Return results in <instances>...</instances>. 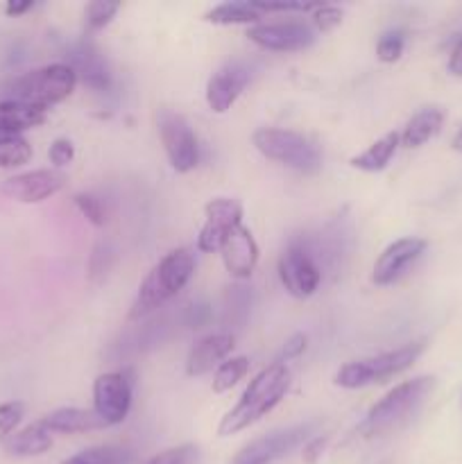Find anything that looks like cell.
I'll return each instance as SVG.
<instances>
[{
  "label": "cell",
  "instance_id": "1",
  "mask_svg": "<svg viewBox=\"0 0 462 464\" xmlns=\"http://www.w3.org/2000/svg\"><path fill=\"white\" fill-rule=\"evenodd\" d=\"M288 388V365L279 361L267 365L265 370L258 372V374L249 381V385L245 388L238 403L222 417L220 426H217V435H220V438H229V435L240 433V430L249 429L252 424L261 421L263 417L270 415V412L284 401Z\"/></svg>",
  "mask_w": 462,
  "mask_h": 464
},
{
  "label": "cell",
  "instance_id": "2",
  "mask_svg": "<svg viewBox=\"0 0 462 464\" xmlns=\"http://www.w3.org/2000/svg\"><path fill=\"white\" fill-rule=\"evenodd\" d=\"M193 272L195 256L190 249L179 247L166 254L139 285V293L130 308V320H140L177 297L193 279Z\"/></svg>",
  "mask_w": 462,
  "mask_h": 464
},
{
  "label": "cell",
  "instance_id": "3",
  "mask_svg": "<svg viewBox=\"0 0 462 464\" xmlns=\"http://www.w3.org/2000/svg\"><path fill=\"white\" fill-rule=\"evenodd\" d=\"M433 388V376H417V379L397 385L379 403L370 408L362 424L358 426V433L362 438H380V435L397 430L419 411V406L426 401Z\"/></svg>",
  "mask_w": 462,
  "mask_h": 464
},
{
  "label": "cell",
  "instance_id": "4",
  "mask_svg": "<svg viewBox=\"0 0 462 464\" xmlns=\"http://www.w3.org/2000/svg\"><path fill=\"white\" fill-rule=\"evenodd\" d=\"M75 86L77 75L68 63H50L9 82L5 89V100L48 109L71 98Z\"/></svg>",
  "mask_w": 462,
  "mask_h": 464
},
{
  "label": "cell",
  "instance_id": "5",
  "mask_svg": "<svg viewBox=\"0 0 462 464\" xmlns=\"http://www.w3.org/2000/svg\"><path fill=\"white\" fill-rule=\"evenodd\" d=\"M424 340H417V343L403 344V347L379 353V356L347 362L335 374V385H340L344 390H358L374 383H385L388 379H392V376L401 374L408 367L415 365V361L424 353Z\"/></svg>",
  "mask_w": 462,
  "mask_h": 464
},
{
  "label": "cell",
  "instance_id": "6",
  "mask_svg": "<svg viewBox=\"0 0 462 464\" xmlns=\"http://www.w3.org/2000/svg\"><path fill=\"white\" fill-rule=\"evenodd\" d=\"M252 140L263 157L284 163L293 170L303 172V175H315V172L322 170L320 148L299 131L261 127V130L254 131Z\"/></svg>",
  "mask_w": 462,
  "mask_h": 464
},
{
  "label": "cell",
  "instance_id": "7",
  "mask_svg": "<svg viewBox=\"0 0 462 464\" xmlns=\"http://www.w3.org/2000/svg\"><path fill=\"white\" fill-rule=\"evenodd\" d=\"M315 421H306V424L270 430L267 435H261V438L245 444L229 464H274L281 458L290 456L299 444L306 442L313 430H315Z\"/></svg>",
  "mask_w": 462,
  "mask_h": 464
},
{
  "label": "cell",
  "instance_id": "8",
  "mask_svg": "<svg viewBox=\"0 0 462 464\" xmlns=\"http://www.w3.org/2000/svg\"><path fill=\"white\" fill-rule=\"evenodd\" d=\"M157 122L159 136H161L163 150H166L170 166L177 172H181V175L195 170L199 163V145L197 136H195L188 121L181 113L170 111V109H161Z\"/></svg>",
  "mask_w": 462,
  "mask_h": 464
},
{
  "label": "cell",
  "instance_id": "9",
  "mask_svg": "<svg viewBox=\"0 0 462 464\" xmlns=\"http://www.w3.org/2000/svg\"><path fill=\"white\" fill-rule=\"evenodd\" d=\"M247 39L254 45L270 53H299L317 41L315 27L303 21L258 23L247 30Z\"/></svg>",
  "mask_w": 462,
  "mask_h": 464
},
{
  "label": "cell",
  "instance_id": "10",
  "mask_svg": "<svg viewBox=\"0 0 462 464\" xmlns=\"http://www.w3.org/2000/svg\"><path fill=\"white\" fill-rule=\"evenodd\" d=\"M279 279L285 293L294 299H306L320 288L322 270L303 245L293 243L279 258Z\"/></svg>",
  "mask_w": 462,
  "mask_h": 464
},
{
  "label": "cell",
  "instance_id": "11",
  "mask_svg": "<svg viewBox=\"0 0 462 464\" xmlns=\"http://www.w3.org/2000/svg\"><path fill=\"white\" fill-rule=\"evenodd\" d=\"M131 408V381L125 372H109L93 381V411L107 426L127 420Z\"/></svg>",
  "mask_w": 462,
  "mask_h": 464
},
{
  "label": "cell",
  "instance_id": "12",
  "mask_svg": "<svg viewBox=\"0 0 462 464\" xmlns=\"http://www.w3.org/2000/svg\"><path fill=\"white\" fill-rule=\"evenodd\" d=\"M207 220L197 236V249L204 254L220 252L222 243L226 236L243 225V207L238 199L231 198H216L204 207Z\"/></svg>",
  "mask_w": 462,
  "mask_h": 464
},
{
  "label": "cell",
  "instance_id": "13",
  "mask_svg": "<svg viewBox=\"0 0 462 464\" xmlns=\"http://www.w3.org/2000/svg\"><path fill=\"white\" fill-rule=\"evenodd\" d=\"M426 243L424 238H415V236H408V238H399L394 243H390L388 247L380 252V256L376 258L374 272H371V281L376 285H392L424 256Z\"/></svg>",
  "mask_w": 462,
  "mask_h": 464
},
{
  "label": "cell",
  "instance_id": "14",
  "mask_svg": "<svg viewBox=\"0 0 462 464\" xmlns=\"http://www.w3.org/2000/svg\"><path fill=\"white\" fill-rule=\"evenodd\" d=\"M66 186V177L59 170H30L5 179L3 193L23 204H39L57 195Z\"/></svg>",
  "mask_w": 462,
  "mask_h": 464
},
{
  "label": "cell",
  "instance_id": "15",
  "mask_svg": "<svg viewBox=\"0 0 462 464\" xmlns=\"http://www.w3.org/2000/svg\"><path fill=\"white\" fill-rule=\"evenodd\" d=\"M252 80V71L247 63L231 62L222 66L220 71L213 72L207 84V104L213 113H226L240 98L245 86Z\"/></svg>",
  "mask_w": 462,
  "mask_h": 464
},
{
  "label": "cell",
  "instance_id": "16",
  "mask_svg": "<svg viewBox=\"0 0 462 464\" xmlns=\"http://www.w3.org/2000/svg\"><path fill=\"white\" fill-rule=\"evenodd\" d=\"M220 254L222 263H225L226 272L231 276H236V279H249L252 272L256 270L261 249H258V243L254 240L252 231L240 225L226 236L220 247Z\"/></svg>",
  "mask_w": 462,
  "mask_h": 464
},
{
  "label": "cell",
  "instance_id": "17",
  "mask_svg": "<svg viewBox=\"0 0 462 464\" xmlns=\"http://www.w3.org/2000/svg\"><path fill=\"white\" fill-rule=\"evenodd\" d=\"M68 66L75 71L77 80L84 86H89V89L107 91L111 86V72H109L107 62L100 54V50L91 45L89 41H82V44H77L71 50Z\"/></svg>",
  "mask_w": 462,
  "mask_h": 464
},
{
  "label": "cell",
  "instance_id": "18",
  "mask_svg": "<svg viewBox=\"0 0 462 464\" xmlns=\"http://www.w3.org/2000/svg\"><path fill=\"white\" fill-rule=\"evenodd\" d=\"M236 347V338L231 334H213L199 340L188 353L186 361V374L188 376H204L213 372V367L222 365Z\"/></svg>",
  "mask_w": 462,
  "mask_h": 464
},
{
  "label": "cell",
  "instance_id": "19",
  "mask_svg": "<svg viewBox=\"0 0 462 464\" xmlns=\"http://www.w3.org/2000/svg\"><path fill=\"white\" fill-rule=\"evenodd\" d=\"M50 435H80V433H91V430H102L109 429L95 411H84V408H59L53 411L50 415H45L39 421Z\"/></svg>",
  "mask_w": 462,
  "mask_h": 464
},
{
  "label": "cell",
  "instance_id": "20",
  "mask_svg": "<svg viewBox=\"0 0 462 464\" xmlns=\"http://www.w3.org/2000/svg\"><path fill=\"white\" fill-rule=\"evenodd\" d=\"M45 116H48V109L43 107L3 100L0 102V136H21V131L43 125Z\"/></svg>",
  "mask_w": 462,
  "mask_h": 464
},
{
  "label": "cell",
  "instance_id": "21",
  "mask_svg": "<svg viewBox=\"0 0 462 464\" xmlns=\"http://www.w3.org/2000/svg\"><path fill=\"white\" fill-rule=\"evenodd\" d=\"M444 125V111L438 107H424L406 122L401 136V145L408 150L421 148V145L428 143L433 136L439 134Z\"/></svg>",
  "mask_w": 462,
  "mask_h": 464
},
{
  "label": "cell",
  "instance_id": "22",
  "mask_svg": "<svg viewBox=\"0 0 462 464\" xmlns=\"http://www.w3.org/2000/svg\"><path fill=\"white\" fill-rule=\"evenodd\" d=\"M265 12L261 7V0H231V3L216 5L204 14V21L213 25H249V23H261Z\"/></svg>",
  "mask_w": 462,
  "mask_h": 464
},
{
  "label": "cell",
  "instance_id": "23",
  "mask_svg": "<svg viewBox=\"0 0 462 464\" xmlns=\"http://www.w3.org/2000/svg\"><path fill=\"white\" fill-rule=\"evenodd\" d=\"M3 447L9 456L16 458L43 456V453L50 451V447H53V435L36 421V424H30L25 426V429L9 435L3 442Z\"/></svg>",
  "mask_w": 462,
  "mask_h": 464
},
{
  "label": "cell",
  "instance_id": "24",
  "mask_svg": "<svg viewBox=\"0 0 462 464\" xmlns=\"http://www.w3.org/2000/svg\"><path fill=\"white\" fill-rule=\"evenodd\" d=\"M399 145H401V136H399V131H388V134L380 136L379 140H374L365 152L356 154L349 163H351V168H356V170L380 172L388 168L390 161H392Z\"/></svg>",
  "mask_w": 462,
  "mask_h": 464
},
{
  "label": "cell",
  "instance_id": "25",
  "mask_svg": "<svg viewBox=\"0 0 462 464\" xmlns=\"http://www.w3.org/2000/svg\"><path fill=\"white\" fill-rule=\"evenodd\" d=\"M249 311H252V293L245 285L234 284L226 288L225 302H222V324L229 329L226 334L234 335V331H240L247 324Z\"/></svg>",
  "mask_w": 462,
  "mask_h": 464
},
{
  "label": "cell",
  "instance_id": "26",
  "mask_svg": "<svg viewBox=\"0 0 462 464\" xmlns=\"http://www.w3.org/2000/svg\"><path fill=\"white\" fill-rule=\"evenodd\" d=\"M131 462V451L122 447H93L84 449V451L75 453L72 458L63 460L62 464H130Z\"/></svg>",
  "mask_w": 462,
  "mask_h": 464
},
{
  "label": "cell",
  "instance_id": "27",
  "mask_svg": "<svg viewBox=\"0 0 462 464\" xmlns=\"http://www.w3.org/2000/svg\"><path fill=\"white\" fill-rule=\"evenodd\" d=\"M247 372H249L247 356H236V358H229V361H225L220 367H217L216 376H213V392L216 394L229 392L238 381L245 379Z\"/></svg>",
  "mask_w": 462,
  "mask_h": 464
},
{
  "label": "cell",
  "instance_id": "28",
  "mask_svg": "<svg viewBox=\"0 0 462 464\" xmlns=\"http://www.w3.org/2000/svg\"><path fill=\"white\" fill-rule=\"evenodd\" d=\"M32 159V145L23 136H0V168H18Z\"/></svg>",
  "mask_w": 462,
  "mask_h": 464
},
{
  "label": "cell",
  "instance_id": "29",
  "mask_svg": "<svg viewBox=\"0 0 462 464\" xmlns=\"http://www.w3.org/2000/svg\"><path fill=\"white\" fill-rule=\"evenodd\" d=\"M118 9H120V5L118 3H109V0H93V3L86 5V12H84L86 27H89L91 32L102 30V27H107L109 23L113 21Z\"/></svg>",
  "mask_w": 462,
  "mask_h": 464
},
{
  "label": "cell",
  "instance_id": "30",
  "mask_svg": "<svg viewBox=\"0 0 462 464\" xmlns=\"http://www.w3.org/2000/svg\"><path fill=\"white\" fill-rule=\"evenodd\" d=\"M72 202H75V207L80 208L82 216H84L93 227L107 225V211H104L102 199H98L95 195L89 193H77L75 198H72Z\"/></svg>",
  "mask_w": 462,
  "mask_h": 464
},
{
  "label": "cell",
  "instance_id": "31",
  "mask_svg": "<svg viewBox=\"0 0 462 464\" xmlns=\"http://www.w3.org/2000/svg\"><path fill=\"white\" fill-rule=\"evenodd\" d=\"M403 45H406V36L401 30L385 32L376 45V57L383 63H394L403 54Z\"/></svg>",
  "mask_w": 462,
  "mask_h": 464
},
{
  "label": "cell",
  "instance_id": "32",
  "mask_svg": "<svg viewBox=\"0 0 462 464\" xmlns=\"http://www.w3.org/2000/svg\"><path fill=\"white\" fill-rule=\"evenodd\" d=\"M23 415H25V403L21 401H7L0 403V440H7L9 435L16 433V426L21 424Z\"/></svg>",
  "mask_w": 462,
  "mask_h": 464
},
{
  "label": "cell",
  "instance_id": "33",
  "mask_svg": "<svg viewBox=\"0 0 462 464\" xmlns=\"http://www.w3.org/2000/svg\"><path fill=\"white\" fill-rule=\"evenodd\" d=\"M195 458H197V449L193 444H181V447H172L157 453L145 464H193Z\"/></svg>",
  "mask_w": 462,
  "mask_h": 464
},
{
  "label": "cell",
  "instance_id": "34",
  "mask_svg": "<svg viewBox=\"0 0 462 464\" xmlns=\"http://www.w3.org/2000/svg\"><path fill=\"white\" fill-rule=\"evenodd\" d=\"M311 18L317 32H331L342 23V9L333 7V5H320Z\"/></svg>",
  "mask_w": 462,
  "mask_h": 464
},
{
  "label": "cell",
  "instance_id": "35",
  "mask_svg": "<svg viewBox=\"0 0 462 464\" xmlns=\"http://www.w3.org/2000/svg\"><path fill=\"white\" fill-rule=\"evenodd\" d=\"M48 157L54 168H63L72 161V157H75V148H72V143L68 139H57L50 145Z\"/></svg>",
  "mask_w": 462,
  "mask_h": 464
},
{
  "label": "cell",
  "instance_id": "36",
  "mask_svg": "<svg viewBox=\"0 0 462 464\" xmlns=\"http://www.w3.org/2000/svg\"><path fill=\"white\" fill-rule=\"evenodd\" d=\"M211 306H208L207 302H195L193 306H188V311H186L184 322L190 329H204V326L211 322Z\"/></svg>",
  "mask_w": 462,
  "mask_h": 464
},
{
  "label": "cell",
  "instance_id": "37",
  "mask_svg": "<svg viewBox=\"0 0 462 464\" xmlns=\"http://www.w3.org/2000/svg\"><path fill=\"white\" fill-rule=\"evenodd\" d=\"M306 343H308V338L303 334H294L293 338H288V343H285L284 349H281L279 362H288V361H294V358L302 356V353L306 352Z\"/></svg>",
  "mask_w": 462,
  "mask_h": 464
},
{
  "label": "cell",
  "instance_id": "38",
  "mask_svg": "<svg viewBox=\"0 0 462 464\" xmlns=\"http://www.w3.org/2000/svg\"><path fill=\"white\" fill-rule=\"evenodd\" d=\"M324 447H326V438L311 440V442L306 444V449H303V462L315 464L317 460H320V456H322V451H324Z\"/></svg>",
  "mask_w": 462,
  "mask_h": 464
},
{
  "label": "cell",
  "instance_id": "39",
  "mask_svg": "<svg viewBox=\"0 0 462 464\" xmlns=\"http://www.w3.org/2000/svg\"><path fill=\"white\" fill-rule=\"evenodd\" d=\"M448 72L462 77V39L456 41L451 54H448Z\"/></svg>",
  "mask_w": 462,
  "mask_h": 464
},
{
  "label": "cell",
  "instance_id": "40",
  "mask_svg": "<svg viewBox=\"0 0 462 464\" xmlns=\"http://www.w3.org/2000/svg\"><path fill=\"white\" fill-rule=\"evenodd\" d=\"M32 7H34L32 0H12V3L5 5V14H7V16H23V14L30 12Z\"/></svg>",
  "mask_w": 462,
  "mask_h": 464
},
{
  "label": "cell",
  "instance_id": "41",
  "mask_svg": "<svg viewBox=\"0 0 462 464\" xmlns=\"http://www.w3.org/2000/svg\"><path fill=\"white\" fill-rule=\"evenodd\" d=\"M451 148L456 150V152H462V127H460V130H457V134L453 136V143H451Z\"/></svg>",
  "mask_w": 462,
  "mask_h": 464
}]
</instances>
